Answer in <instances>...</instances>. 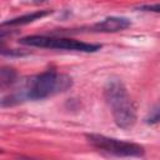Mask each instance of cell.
Segmentation results:
<instances>
[{"label": "cell", "mask_w": 160, "mask_h": 160, "mask_svg": "<svg viewBox=\"0 0 160 160\" xmlns=\"http://www.w3.org/2000/svg\"><path fill=\"white\" fill-rule=\"evenodd\" d=\"M72 86V79L56 70H46L39 75L30 76L20 82V86L9 96H4L1 105H12L24 100H42L60 92H65Z\"/></svg>", "instance_id": "obj_1"}, {"label": "cell", "mask_w": 160, "mask_h": 160, "mask_svg": "<svg viewBox=\"0 0 160 160\" xmlns=\"http://www.w3.org/2000/svg\"><path fill=\"white\" fill-rule=\"evenodd\" d=\"M104 96L111 109L115 124L124 130L131 129L136 121V112L122 81L119 79H109L104 86Z\"/></svg>", "instance_id": "obj_2"}, {"label": "cell", "mask_w": 160, "mask_h": 160, "mask_svg": "<svg viewBox=\"0 0 160 160\" xmlns=\"http://www.w3.org/2000/svg\"><path fill=\"white\" fill-rule=\"evenodd\" d=\"M86 140L98 151L111 156L140 158L145 154V149L132 141H124L100 134H86Z\"/></svg>", "instance_id": "obj_3"}, {"label": "cell", "mask_w": 160, "mask_h": 160, "mask_svg": "<svg viewBox=\"0 0 160 160\" xmlns=\"http://www.w3.org/2000/svg\"><path fill=\"white\" fill-rule=\"evenodd\" d=\"M19 42L22 45L35 46V48L71 50V51H81V52H95L101 49V45L99 44H89L69 38H56V36H46V35H29L21 38Z\"/></svg>", "instance_id": "obj_4"}, {"label": "cell", "mask_w": 160, "mask_h": 160, "mask_svg": "<svg viewBox=\"0 0 160 160\" xmlns=\"http://www.w3.org/2000/svg\"><path fill=\"white\" fill-rule=\"evenodd\" d=\"M131 25L130 20L126 18L120 16H109L104 20L91 25L89 28V31H96V32H118L128 29Z\"/></svg>", "instance_id": "obj_5"}, {"label": "cell", "mask_w": 160, "mask_h": 160, "mask_svg": "<svg viewBox=\"0 0 160 160\" xmlns=\"http://www.w3.org/2000/svg\"><path fill=\"white\" fill-rule=\"evenodd\" d=\"M51 14L50 10H41V11H36V12H31V14H26V15H22V16H19V18H14L11 20H8V21H4L1 24V26H19V25H25V24H29V22H32L38 19H41L46 15Z\"/></svg>", "instance_id": "obj_6"}, {"label": "cell", "mask_w": 160, "mask_h": 160, "mask_svg": "<svg viewBox=\"0 0 160 160\" xmlns=\"http://www.w3.org/2000/svg\"><path fill=\"white\" fill-rule=\"evenodd\" d=\"M15 79H16V72L12 69H2L1 70V85L2 86H5L6 84L8 85L14 84Z\"/></svg>", "instance_id": "obj_7"}, {"label": "cell", "mask_w": 160, "mask_h": 160, "mask_svg": "<svg viewBox=\"0 0 160 160\" xmlns=\"http://www.w3.org/2000/svg\"><path fill=\"white\" fill-rule=\"evenodd\" d=\"M146 122L148 124H156L160 122V105L156 106L155 109H152V111L149 114V116L146 118Z\"/></svg>", "instance_id": "obj_8"}, {"label": "cell", "mask_w": 160, "mask_h": 160, "mask_svg": "<svg viewBox=\"0 0 160 160\" xmlns=\"http://www.w3.org/2000/svg\"><path fill=\"white\" fill-rule=\"evenodd\" d=\"M140 11H146V12H158L160 14V4H145V5H140L136 8Z\"/></svg>", "instance_id": "obj_9"}]
</instances>
